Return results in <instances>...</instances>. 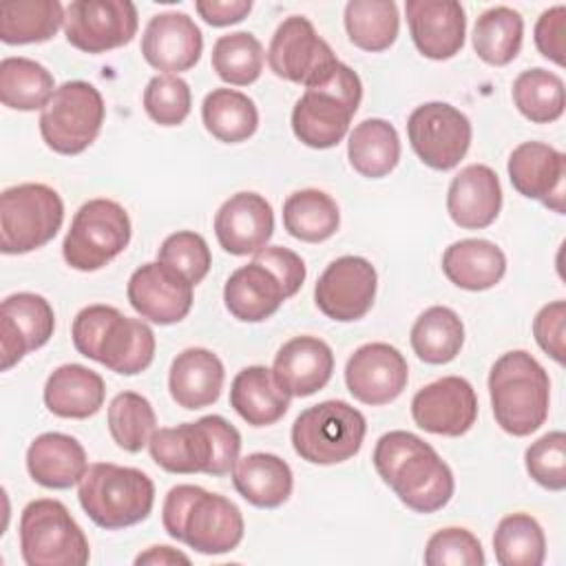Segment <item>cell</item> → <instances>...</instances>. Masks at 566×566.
<instances>
[{"instance_id": "7c38bea8", "label": "cell", "mask_w": 566, "mask_h": 566, "mask_svg": "<svg viewBox=\"0 0 566 566\" xmlns=\"http://www.w3.org/2000/svg\"><path fill=\"white\" fill-rule=\"evenodd\" d=\"M130 243V217L113 199H91L77 208L62 243L64 261L80 272H95Z\"/></svg>"}, {"instance_id": "ee69618b", "label": "cell", "mask_w": 566, "mask_h": 566, "mask_svg": "<svg viewBox=\"0 0 566 566\" xmlns=\"http://www.w3.org/2000/svg\"><path fill=\"white\" fill-rule=\"evenodd\" d=\"M108 431L115 444L128 453L142 451L157 429V416L148 398L137 391H122L108 405Z\"/></svg>"}, {"instance_id": "f546056e", "label": "cell", "mask_w": 566, "mask_h": 566, "mask_svg": "<svg viewBox=\"0 0 566 566\" xmlns=\"http://www.w3.org/2000/svg\"><path fill=\"white\" fill-rule=\"evenodd\" d=\"M104 396V378L77 363L60 365L51 371L44 385V405L60 418H91L102 409Z\"/></svg>"}, {"instance_id": "9c48e42d", "label": "cell", "mask_w": 566, "mask_h": 566, "mask_svg": "<svg viewBox=\"0 0 566 566\" xmlns=\"http://www.w3.org/2000/svg\"><path fill=\"white\" fill-rule=\"evenodd\" d=\"M365 416L345 400L303 409L292 424V447L310 464H338L354 458L365 440Z\"/></svg>"}, {"instance_id": "484cf974", "label": "cell", "mask_w": 566, "mask_h": 566, "mask_svg": "<svg viewBox=\"0 0 566 566\" xmlns=\"http://www.w3.org/2000/svg\"><path fill=\"white\" fill-rule=\"evenodd\" d=\"M334 371L332 347L318 336H294L274 356L272 374L279 385L296 398L321 391Z\"/></svg>"}, {"instance_id": "836d02e7", "label": "cell", "mask_w": 566, "mask_h": 566, "mask_svg": "<svg viewBox=\"0 0 566 566\" xmlns=\"http://www.w3.org/2000/svg\"><path fill=\"white\" fill-rule=\"evenodd\" d=\"M352 168L369 179L389 175L400 161V137L394 124L380 117L363 119L354 126L347 142Z\"/></svg>"}, {"instance_id": "d4e9b609", "label": "cell", "mask_w": 566, "mask_h": 566, "mask_svg": "<svg viewBox=\"0 0 566 566\" xmlns=\"http://www.w3.org/2000/svg\"><path fill=\"white\" fill-rule=\"evenodd\" d=\"M502 210V186L486 164L464 166L449 184L447 212L464 230L489 228Z\"/></svg>"}, {"instance_id": "4316f807", "label": "cell", "mask_w": 566, "mask_h": 566, "mask_svg": "<svg viewBox=\"0 0 566 566\" xmlns=\"http://www.w3.org/2000/svg\"><path fill=\"white\" fill-rule=\"evenodd\" d=\"M223 301L237 321L261 323L279 312L283 301H287V292L268 265L250 261L228 276Z\"/></svg>"}, {"instance_id": "44dd1931", "label": "cell", "mask_w": 566, "mask_h": 566, "mask_svg": "<svg viewBox=\"0 0 566 566\" xmlns=\"http://www.w3.org/2000/svg\"><path fill=\"white\" fill-rule=\"evenodd\" d=\"M511 186L528 199L542 201L557 214H564L566 197V157L544 142H522L509 157Z\"/></svg>"}, {"instance_id": "5bb4252c", "label": "cell", "mask_w": 566, "mask_h": 566, "mask_svg": "<svg viewBox=\"0 0 566 566\" xmlns=\"http://www.w3.org/2000/svg\"><path fill=\"white\" fill-rule=\"evenodd\" d=\"M407 135L413 153L424 166L433 170H451L464 159L473 130L469 117L460 108L447 102H427L411 111Z\"/></svg>"}, {"instance_id": "c3c4849f", "label": "cell", "mask_w": 566, "mask_h": 566, "mask_svg": "<svg viewBox=\"0 0 566 566\" xmlns=\"http://www.w3.org/2000/svg\"><path fill=\"white\" fill-rule=\"evenodd\" d=\"M528 475L548 491H564L566 486V436L564 431H548L537 438L524 453Z\"/></svg>"}, {"instance_id": "7dc6e473", "label": "cell", "mask_w": 566, "mask_h": 566, "mask_svg": "<svg viewBox=\"0 0 566 566\" xmlns=\"http://www.w3.org/2000/svg\"><path fill=\"white\" fill-rule=\"evenodd\" d=\"M157 261L184 274L192 285L201 283L212 265V254L206 239L192 230H179L164 239Z\"/></svg>"}, {"instance_id": "83f0119b", "label": "cell", "mask_w": 566, "mask_h": 566, "mask_svg": "<svg viewBox=\"0 0 566 566\" xmlns=\"http://www.w3.org/2000/svg\"><path fill=\"white\" fill-rule=\"evenodd\" d=\"M226 380L221 358L206 347H188L175 356L168 371L172 400L184 409H203L219 400Z\"/></svg>"}, {"instance_id": "9a60e30c", "label": "cell", "mask_w": 566, "mask_h": 566, "mask_svg": "<svg viewBox=\"0 0 566 566\" xmlns=\"http://www.w3.org/2000/svg\"><path fill=\"white\" fill-rule=\"evenodd\" d=\"M137 24V7L128 0H75L64 9L66 42L91 55L128 44Z\"/></svg>"}, {"instance_id": "4dcf8cb0", "label": "cell", "mask_w": 566, "mask_h": 566, "mask_svg": "<svg viewBox=\"0 0 566 566\" xmlns=\"http://www.w3.org/2000/svg\"><path fill=\"white\" fill-rule=\"evenodd\" d=\"M290 394L263 365L243 367L230 385V407L252 427L279 422L290 409Z\"/></svg>"}, {"instance_id": "816d5d0a", "label": "cell", "mask_w": 566, "mask_h": 566, "mask_svg": "<svg viewBox=\"0 0 566 566\" xmlns=\"http://www.w3.org/2000/svg\"><path fill=\"white\" fill-rule=\"evenodd\" d=\"M564 29H566V7L555 4L546 9L535 24V46L537 51L555 62L557 66H564L566 62V40H564Z\"/></svg>"}, {"instance_id": "e575fe53", "label": "cell", "mask_w": 566, "mask_h": 566, "mask_svg": "<svg viewBox=\"0 0 566 566\" xmlns=\"http://www.w3.org/2000/svg\"><path fill=\"white\" fill-rule=\"evenodd\" d=\"M201 119L206 130L223 144L245 142L259 128V111L254 102L234 88H212L203 97Z\"/></svg>"}, {"instance_id": "db71d44e", "label": "cell", "mask_w": 566, "mask_h": 566, "mask_svg": "<svg viewBox=\"0 0 566 566\" xmlns=\"http://www.w3.org/2000/svg\"><path fill=\"white\" fill-rule=\"evenodd\" d=\"M195 9L210 27H230L248 18V13L252 11V2L250 0H197Z\"/></svg>"}, {"instance_id": "7a4b0ae2", "label": "cell", "mask_w": 566, "mask_h": 566, "mask_svg": "<svg viewBox=\"0 0 566 566\" xmlns=\"http://www.w3.org/2000/svg\"><path fill=\"white\" fill-rule=\"evenodd\" d=\"M164 531L201 555H223L243 539V515L239 506L197 484H177L161 506Z\"/></svg>"}, {"instance_id": "f5cc1de1", "label": "cell", "mask_w": 566, "mask_h": 566, "mask_svg": "<svg viewBox=\"0 0 566 566\" xmlns=\"http://www.w3.org/2000/svg\"><path fill=\"white\" fill-rule=\"evenodd\" d=\"M252 261L268 265L279 276V281L283 283V287L287 292V298L294 296L303 287L307 272H305L303 259L294 250L283 248V245H265L263 250H259L254 254Z\"/></svg>"}, {"instance_id": "8d00e7d4", "label": "cell", "mask_w": 566, "mask_h": 566, "mask_svg": "<svg viewBox=\"0 0 566 566\" xmlns=\"http://www.w3.org/2000/svg\"><path fill=\"white\" fill-rule=\"evenodd\" d=\"M64 27L57 0H15L0 7V40L4 44H35L51 40Z\"/></svg>"}, {"instance_id": "f35d334b", "label": "cell", "mask_w": 566, "mask_h": 566, "mask_svg": "<svg viewBox=\"0 0 566 566\" xmlns=\"http://www.w3.org/2000/svg\"><path fill=\"white\" fill-rule=\"evenodd\" d=\"M524 20L511 7H491L480 13L473 27V51L491 66H506L522 49Z\"/></svg>"}, {"instance_id": "6da1fadb", "label": "cell", "mask_w": 566, "mask_h": 566, "mask_svg": "<svg viewBox=\"0 0 566 566\" xmlns=\"http://www.w3.org/2000/svg\"><path fill=\"white\" fill-rule=\"evenodd\" d=\"M374 467L398 500L416 513H436L449 504L455 480L438 451L411 431H389L374 447Z\"/></svg>"}, {"instance_id": "b9f144b4", "label": "cell", "mask_w": 566, "mask_h": 566, "mask_svg": "<svg viewBox=\"0 0 566 566\" xmlns=\"http://www.w3.org/2000/svg\"><path fill=\"white\" fill-rule=\"evenodd\" d=\"M493 553L502 566H539L546 557V537L528 513H511L493 533Z\"/></svg>"}, {"instance_id": "ba28073f", "label": "cell", "mask_w": 566, "mask_h": 566, "mask_svg": "<svg viewBox=\"0 0 566 566\" xmlns=\"http://www.w3.org/2000/svg\"><path fill=\"white\" fill-rule=\"evenodd\" d=\"M18 533L27 566H84L91 557L82 526L60 500L29 502L22 509Z\"/></svg>"}, {"instance_id": "2e32d148", "label": "cell", "mask_w": 566, "mask_h": 566, "mask_svg": "<svg viewBox=\"0 0 566 566\" xmlns=\"http://www.w3.org/2000/svg\"><path fill=\"white\" fill-rule=\"evenodd\" d=\"M378 274L363 256H338L318 276L314 287L316 307L332 321L352 323L363 318L376 298Z\"/></svg>"}, {"instance_id": "1f68e13d", "label": "cell", "mask_w": 566, "mask_h": 566, "mask_svg": "<svg viewBox=\"0 0 566 566\" xmlns=\"http://www.w3.org/2000/svg\"><path fill=\"white\" fill-rule=\"evenodd\" d=\"M230 473L237 493L252 506L276 509L292 495V469L274 453H248L237 460Z\"/></svg>"}, {"instance_id": "f6af8a7d", "label": "cell", "mask_w": 566, "mask_h": 566, "mask_svg": "<svg viewBox=\"0 0 566 566\" xmlns=\"http://www.w3.org/2000/svg\"><path fill=\"white\" fill-rule=\"evenodd\" d=\"M263 62V44L248 31L221 35L212 46V69L226 84L232 86L254 84L261 77Z\"/></svg>"}, {"instance_id": "5b68a950", "label": "cell", "mask_w": 566, "mask_h": 566, "mask_svg": "<svg viewBox=\"0 0 566 566\" xmlns=\"http://www.w3.org/2000/svg\"><path fill=\"white\" fill-rule=\"evenodd\" d=\"M493 418L502 431L524 438L548 418L551 380L546 369L524 349L502 354L489 371Z\"/></svg>"}, {"instance_id": "f1b7e54d", "label": "cell", "mask_w": 566, "mask_h": 566, "mask_svg": "<svg viewBox=\"0 0 566 566\" xmlns=\"http://www.w3.org/2000/svg\"><path fill=\"white\" fill-rule=\"evenodd\" d=\"M88 469L84 447L69 433H40L27 449V471L44 489H71Z\"/></svg>"}, {"instance_id": "d6a6232c", "label": "cell", "mask_w": 566, "mask_h": 566, "mask_svg": "<svg viewBox=\"0 0 566 566\" xmlns=\"http://www.w3.org/2000/svg\"><path fill=\"white\" fill-rule=\"evenodd\" d=\"M442 272L455 287L482 292L502 281L506 272V256L493 241L462 239L444 250Z\"/></svg>"}, {"instance_id": "74e56055", "label": "cell", "mask_w": 566, "mask_h": 566, "mask_svg": "<svg viewBox=\"0 0 566 566\" xmlns=\"http://www.w3.org/2000/svg\"><path fill=\"white\" fill-rule=\"evenodd\" d=\"M285 230L305 243H321L336 234L340 226V212L336 201L316 188L292 192L283 203Z\"/></svg>"}, {"instance_id": "30bf717a", "label": "cell", "mask_w": 566, "mask_h": 566, "mask_svg": "<svg viewBox=\"0 0 566 566\" xmlns=\"http://www.w3.org/2000/svg\"><path fill=\"white\" fill-rule=\"evenodd\" d=\"M64 221L62 197L46 184H18L0 195V250L27 254L46 245Z\"/></svg>"}, {"instance_id": "681fc988", "label": "cell", "mask_w": 566, "mask_h": 566, "mask_svg": "<svg viewBox=\"0 0 566 566\" xmlns=\"http://www.w3.org/2000/svg\"><path fill=\"white\" fill-rule=\"evenodd\" d=\"M484 562L480 539L460 526L436 531L424 546V564L429 566H482Z\"/></svg>"}, {"instance_id": "277c9868", "label": "cell", "mask_w": 566, "mask_h": 566, "mask_svg": "<svg viewBox=\"0 0 566 566\" xmlns=\"http://www.w3.org/2000/svg\"><path fill=\"white\" fill-rule=\"evenodd\" d=\"M75 349L106 369L135 376L155 358V334L142 318L124 316L113 305H88L77 312L71 327Z\"/></svg>"}, {"instance_id": "ab89813d", "label": "cell", "mask_w": 566, "mask_h": 566, "mask_svg": "<svg viewBox=\"0 0 566 566\" xmlns=\"http://www.w3.org/2000/svg\"><path fill=\"white\" fill-rule=\"evenodd\" d=\"M55 93L51 71L31 57H4L0 62V99L13 111H38Z\"/></svg>"}, {"instance_id": "d6986e66", "label": "cell", "mask_w": 566, "mask_h": 566, "mask_svg": "<svg viewBox=\"0 0 566 566\" xmlns=\"http://www.w3.org/2000/svg\"><path fill=\"white\" fill-rule=\"evenodd\" d=\"M192 287L184 274L153 261L130 274L126 296L142 318L157 325H172L188 316L195 301Z\"/></svg>"}, {"instance_id": "8fae6325", "label": "cell", "mask_w": 566, "mask_h": 566, "mask_svg": "<svg viewBox=\"0 0 566 566\" xmlns=\"http://www.w3.org/2000/svg\"><path fill=\"white\" fill-rule=\"evenodd\" d=\"M106 117L102 93L84 80H71L55 88L40 113V135L60 155L84 153L99 135Z\"/></svg>"}, {"instance_id": "52a82bcc", "label": "cell", "mask_w": 566, "mask_h": 566, "mask_svg": "<svg viewBox=\"0 0 566 566\" xmlns=\"http://www.w3.org/2000/svg\"><path fill=\"white\" fill-rule=\"evenodd\" d=\"M363 99L358 73L338 62L329 80L305 88L292 108V130L310 148L336 146L349 130V122Z\"/></svg>"}, {"instance_id": "11a10c76", "label": "cell", "mask_w": 566, "mask_h": 566, "mask_svg": "<svg viewBox=\"0 0 566 566\" xmlns=\"http://www.w3.org/2000/svg\"><path fill=\"white\" fill-rule=\"evenodd\" d=\"M135 564H153V566H168V564H190V557L172 546H150L146 553L135 557Z\"/></svg>"}, {"instance_id": "d590c367", "label": "cell", "mask_w": 566, "mask_h": 566, "mask_svg": "<svg viewBox=\"0 0 566 566\" xmlns=\"http://www.w3.org/2000/svg\"><path fill=\"white\" fill-rule=\"evenodd\" d=\"M409 340L420 360L429 365H447L464 345V325L451 307L433 305L416 318Z\"/></svg>"}, {"instance_id": "7bdbcfd3", "label": "cell", "mask_w": 566, "mask_h": 566, "mask_svg": "<svg viewBox=\"0 0 566 566\" xmlns=\"http://www.w3.org/2000/svg\"><path fill=\"white\" fill-rule=\"evenodd\" d=\"M513 102L533 124H551L564 115V82L542 66L522 71L513 82Z\"/></svg>"}, {"instance_id": "ac0fdd59", "label": "cell", "mask_w": 566, "mask_h": 566, "mask_svg": "<svg viewBox=\"0 0 566 566\" xmlns=\"http://www.w3.org/2000/svg\"><path fill=\"white\" fill-rule=\"evenodd\" d=\"M409 380V367L400 349L389 343L360 345L345 365V385L349 394L369 407L396 400Z\"/></svg>"}, {"instance_id": "cb8c5ba5", "label": "cell", "mask_w": 566, "mask_h": 566, "mask_svg": "<svg viewBox=\"0 0 566 566\" xmlns=\"http://www.w3.org/2000/svg\"><path fill=\"white\" fill-rule=\"evenodd\" d=\"M407 24L416 49L429 60H449L464 46L467 15L455 0H407Z\"/></svg>"}, {"instance_id": "3957f363", "label": "cell", "mask_w": 566, "mask_h": 566, "mask_svg": "<svg viewBox=\"0 0 566 566\" xmlns=\"http://www.w3.org/2000/svg\"><path fill=\"white\" fill-rule=\"evenodd\" d=\"M148 451L153 462L168 473L221 478L239 460L241 433L223 416L212 413L195 422L155 429Z\"/></svg>"}, {"instance_id": "60d3db41", "label": "cell", "mask_w": 566, "mask_h": 566, "mask_svg": "<svg viewBox=\"0 0 566 566\" xmlns=\"http://www.w3.org/2000/svg\"><path fill=\"white\" fill-rule=\"evenodd\" d=\"M400 29V15L394 0H349L345 4V31L349 42L363 51H387Z\"/></svg>"}, {"instance_id": "7402d4cb", "label": "cell", "mask_w": 566, "mask_h": 566, "mask_svg": "<svg viewBox=\"0 0 566 566\" xmlns=\"http://www.w3.org/2000/svg\"><path fill=\"white\" fill-rule=\"evenodd\" d=\"M203 51V35L197 22L181 11L157 13L142 35L144 60L166 75L190 71Z\"/></svg>"}, {"instance_id": "f907efd6", "label": "cell", "mask_w": 566, "mask_h": 566, "mask_svg": "<svg viewBox=\"0 0 566 566\" xmlns=\"http://www.w3.org/2000/svg\"><path fill=\"white\" fill-rule=\"evenodd\" d=\"M533 336L537 345L559 365L566 360V303L564 301H553L544 305L535 318H533Z\"/></svg>"}, {"instance_id": "bcb514c9", "label": "cell", "mask_w": 566, "mask_h": 566, "mask_svg": "<svg viewBox=\"0 0 566 566\" xmlns=\"http://www.w3.org/2000/svg\"><path fill=\"white\" fill-rule=\"evenodd\" d=\"M192 106V93L179 75H155L144 88V111L159 126H179Z\"/></svg>"}, {"instance_id": "603a6c76", "label": "cell", "mask_w": 566, "mask_h": 566, "mask_svg": "<svg viewBox=\"0 0 566 566\" xmlns=\"http://www.w3.org/2000/svg\"><path fill=\"white\" fill-rule=\"evenodd\" d=\"M272 232L274 212L270 201L259 192H237L214 214L217 241L234 256L256 254L268 245Z\"/></svg>"}, {"instance_id": "e0dca14e", "label": "cell", "mask_w": 566, "mask_h": 566, "mask_svg": "<svg viewBox=\"0 0 566 566\" xmlns=\"http://www.w3.org/2000/svg\"><path fill=\"white\" fill-rule=\"evenodd\" d=\"M413 422L429 433L458 438L478 420V396L462 376H442L416 391L411 398Z\"/></svg>"}, {"instance_id": "4fadbf2b", "label": "cell", "mask_w": 566, "mask_h": 566, "mask_svg": "<svg viewBox=\"0 0 566 566\" xmlns=\"http://www.w3.org/2000/svg\"><path fill=\"white\" fill-rule=\"evenodd\" d=\"M332 46L316 33L305 15L285 18L268 46L270 71L287 82L303 84L305 88L329 80L338 66Z\"/></svg>"}, {"instance_id": "8992f818", "label": "cell", "mask_w": 566, "mask_h": 566, "mask_svg": "<svg viewBox=\"0 0 566 566\" xmlns=\"http://www.w3.org/2000/svg\"><path fill=\"white\" fill-rule=\"evenodd\" d=\"M77 500L97 526L117 531L139 524L150 515L155 484L139 469L95 462L77 484Z\"/></svg>"}, {"instance_id": "ffe728a7", "label": "cell", "mask_w": 566, "mask_h": 566, "mask_svg": "<svg viewBox=\"0 0 566 566\" xmlns=\"http://www.w3.org/2000/svg\"><path fill=\"white\" fill-rule=\"evenodd\" d=\"M55 329L51 303L33 292H18L0 305V349L2 371L18 365L29 352L49 343Z\"/></svg>"}]
</instances>
